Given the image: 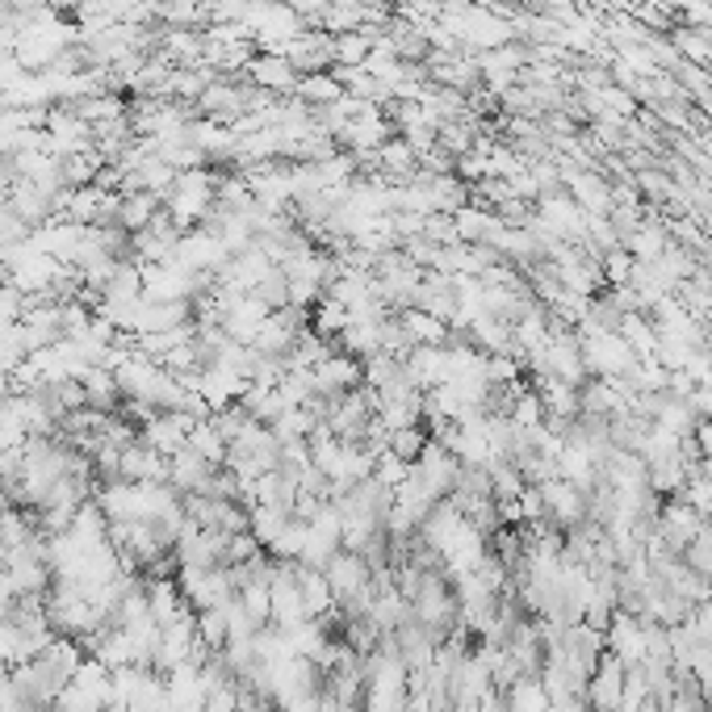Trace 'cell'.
Instances as JSON below:
<instances>
[{
    "label": "cell",
    "instance_id": "cell-1",
    "mask_svg": "<svg viewBox=\"0 0 712 712\" xmlns=\"http://www.w3.org/2000/svg\"><path fill=\"white\" fill-rule=\"evenodd\" d=\"M423 449H428V432H423V423L390 428V457H398V462H419Z\"/></svg>",
    "mask_w": 712,
    "mask_h": 712
},
{
    "label": "cell",
    "instance_id": "cell-2",
    "mask_svg": "<svg viewBox=\"0 0 712 712\" xmlns=\"http://www.w3.org/2000/svg\"><path fill=\"white\" fill-rule=\"evenodd\" d=\"M403 328H407V335H412V340H428V344H444V340H449V331L440 328L432 315H412Z\"/></svg>",
    "mask_w": 712,
    "mask_h": 712
}]
</instances>
